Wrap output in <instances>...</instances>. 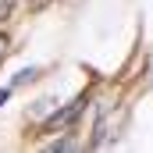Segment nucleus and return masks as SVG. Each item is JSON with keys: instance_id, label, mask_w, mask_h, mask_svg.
I'll return each instance as SVG.
<instances>
[{"instance_id": "3", "label": "nucleus", "mask_w": 153, "mask_h": 153, "mask_svg": "<svg viewBox=\"0 0 153 153\" xmlns=\"http://www.w3.org/2000/svg\"><path fill=\"white\" fill-rule=\"evenodd\" d=\"M78 143L75 139H57V143H53V150H75Z\"/></svg>"}, {"instance_id": "1", "label": "nucleus", "mask_w": 153, "mask_h": 153, "mask_svg": "<svg viewBox=\"0 0 153 153\" xmlns=\"http://www.w3.org/2000/svg\"><path fill=\"white\" fill-rule=\"evenodd\" d=\"M82 107H85V96L71 100V103H68L64 111H53V117H50V121L43 125V132H64V128H68V125H71V121L78 117V111H82Z\"/></svg>"}, {"instance_id": "5", "label": "nucleus", "mask_w": 153, "mask_h": 153, "mask_svg": "<svg viewBox=\"0 0 153 153\" xmlns=\"http://www.w3.org/2000/svg\"><path fill=\"white\" fill-rule=\"evenodd\" d=\"M4 53H7V36H0V61H4Z\"/></svg>"}, {"instance_id": "6", "label": "nucleus", "mask_w": 153, "mask_h": 153, "mask_svg": "<svg viewBox=\"0 0 153 153\" xmlns=\"http://www.w3.org/2000/svg\"><path fill=\"white\" fill-rule=\"evenodd\" d=\"M7 96H11V89H0V107L7 103Z\"/></svg>"}, {"instance_id": "2", "label": "nucleus", "mask_w": 153, "mask_h": 153, "mask_svg": "<svg viewBox=\"0 0 153 153\" xmlns=\"http://www.w3.org/2000/svg\"><path fill=\"white\" fill-rule=\"evenodd\" d=\"M39 78V68H25V71H18V78H14V85H25V82H36Z\"/></svg>"}, {"instance_id": "4", "label": "nucleus", "mask_w": 153, "mask_h": 153, "mask_svg": "<svg viewBox=\"0 0 153 153\" xmlns=\"http://www.w3.org/2000/svg\"><path fill=\"white\" fill-rule=\"evenodd\" d=\"M11 7H14V0H0V18H7V14H11Z\"/></svg>"}, {"instance_id": "7", "label": "nucleus", "mask_w": 153, "mask_h": 153, "mask_svg": "<svg viewBox=\"0 0 153 153\" xmlns=\"http://www.w3.org/2000/svg\"><path fill=\"white\" fill-rule=\"evenodd\" d=\"M150 75H153V71H150Z\"/></svg>"}]
</instances>
